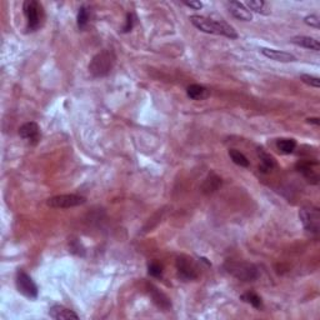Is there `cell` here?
<instances>
[{
	"label": "cell",
	"instance_id": "23",
	"mask_svg": "<svg viewBox=\"0 0 320 320\" xmlns=\"http://www.w3.org/2000/svg\"><path fill=\"white\" fill-rule=\"evenodd\" d=\"M148 274L154 278L161 277V274H163V267H161V264H159V263L152 262L148 265Z\"/></svg>",
	"mask_w": 320,
	"mask_h": 320
},
{
	"label": "cell",
	"instance_id": "7",
	"mask_svg": "<svg viewBox=\"0 0 320 320\" xmlns=\"http://www.w3.org/2000/svg\"><path fill=\"white\" fill-rule=\"evenodd\" d=\"M176 270H178L179 278L184 280V281L197 279L198 275H199L194 260L187 255L178 256V259H176Z\"/></svg>",
	"mask_w": 320,
	"mask_h": 320
},
{
	"label": "cell",
	"instance_id": "3",
	"mask_svg": "<svg viewBox=\"0 0 320 320\" xmlns=\"http://www.w3.org/2000/svg\"><path fill=\"white\" fill-rule=\"evenodd\" d=\"M224 269L232 277L241 281H254L259 278V269L254 264L248 262H235L228 260L224 264Z\"/></svg>",
	"mask_w": 320,
	"mask_h": 320
},
{
	"label": "cell",
	"instance_id": "6",
	"mask_svg": "<svg viewBox=\"0 0 320 320\" xmlns=\"http://www.w3.org/2000/svg\"><path fill=\"white\" fill-rule=\"evenodd\" d=\"M25 16H27L28 29L34 32L40 27L41 16H43V8L35 0H27L23 6Z\"/></svg>",
	"mask_w": 320,
	"mask_h": 320
},
{
	"label": "cell",
	"instance_id": "17",
	"mask_svg": "<svg viewBox=\"0 0 320 320\" xmlns=\"http://www.w3.org/2000/svg\"><path fill=\"white\" fill-rule=\"evenodd\" d=\"M187 94L193 100H201V99H205L209 95V90L203 85L193 84V85L188 86Z\"/></svg>",
	"mask_w": 320,
	"mask_h": 320
},
{
	"label": "cell",
	"instance_id": "20",
	"mask_svg": "<svg viewBox=\"0 0 320 320\" xmlns=\"http://www.w3.org/2000/svg\"><path fill=\"white\" fill-rule=\"evenodd\" d=\"M240 299H241L243 302L250 304L251 307H254L255 309H260V308L263 307L262 298H260V296H259L258 294L253 293V291H248V293L243 294V295L240 296Z\"/></svg>",
	"mask_w": 320,
	"mask_h": 320
},
{
	"label": "cell",
	"instance_id": "28",
	"mask_svg": "<svg viewBox=\"0 0 320 320\" xmlns=\"http://www.w3.org/2000/svg\"><path fill=\"white\" fill-rule=\"evenodd\" d=\"M185 5L189 6V8L194 9V10H200V9L203 8V3H200V1H185Z\"/></svg>",
	"mask_w": 320,
	"mask_h": 320
},
{
	"label": "cell",
	"instance_id": "18",
	"mask_svg": "<svg viewBox=\"0 0 320 320\" xmlns=\"http://www.w3.org/2000/svg\"><path fill=\"white\" fill-rule=\"evenodd\" d=\"M258 155L259 158H260V160H262V166L259 168V170H262L263 173H267V171L272 170V169L274 168L275 166L274 158H273L270 154H268L263 148H259Z\"/></svg>",
	"mask_w": 320,
	"mask_h": 320
},
{
	"label": "cell",
	"instance_id": "10",
	"mask_svg": "<svg viewBox=\"0 0 320 320\" xmlns=\"http://www.w3.org/2000/svg\"><path fill=\"white\" fill-rule=\"evenodd\" d=\"M19 135L22 136L25 140H29L32 143H37L40 138V129L39 125L34 121H29V123L23 124L19 128Z\"/></svg>",
	"mask_w": 320,
	"mask_h": 320
},
{
	"label": "cell",
	"instance_id": "15",
	"mask_svg": "<svg viewBox=\"0 0 320 320\" xmlns=\"http://www.w3.org/2000/svg\"><path fill=\"white\" fill-rule=\"evenodd\" d=\"M149 294H150V296H152L153 302H154L155 304H157L158 307L160 308V309L168 310L169 308L171 307L170 300H169V299L166 298L165 294L161 293V291H160L159 289L155 288L154 285L149 286Z\"/></svg>",
	"mask_w": 320,
	"mask_h": 320
},
{
	"label": "cell",
	"instance_id": "8",
	"mask_svg": "<svg viewBox=\"0 0 320 320\" xmlns=\"http://www.w3.org/2000/svg\"><path fill=\"white\" fill-rule=\"evenodd\" d=\"M16 288H18L19 293H22L23 295L27 296L29 299H35L38 296V286L37 284L33 281L32 278L23 270H19L16 273Z\"/></svg>",
	"mask_w": 320,
	"mask_h": 320
},
{
	"label": "cell",
	"instance_id": "25",
	"mask_svg": "<svg viewBox=\"0 0 320 320\" xmlns=\"http://www.w3.org/2000/svg\"><path fill=\"white\" fill-rule=\"evenodd\" d=\"M300 79H302L305 84L313 86V88H319L320 86V79L317 77H313V75L309 74H303L302 77H300Z\"/></svg>",
	"mask_w": 320,
	"mask_h": 320
},
{
	"label": "cell",
	"instance_id": "9",
	"mask_svg": "<svg viewBox=\"0 0 320 320\" xmlns=\"http://www.w3.org/2000/svg\"><path fill=\"white\" fill-rule=\"evenodd\" d=\"M315 166H318V161H312V160H300L295 165L296 170L302 173L304 178L312 184H318L319 183V175H318Z\"/></svg>",
	"mask_w": 320,
	"mask_h": 320
},
{
	"label": "cell",
	"instance_id": "26",
	"mask_svg": "<svg viewBox=\"0 0 320 320\" xmlns=\"http://www.w3.org/2000/svg\"><path fill=\"white\" fill-rule=\"evenodd\" d=\"M304 22H305V24L309 25V27H313V28H319L320 27V19H319V16L315 15V14H312V15L305 16Z\"/></svg>",
	"mask_w": 320,
	"mask_h": 320
},
{
	"label": "cell",
	"instance_id": "16",
	"mask_svg": "<svg viewBox=\"0 0 320 320\" xmlns=\"http://www.w3.org/2000/svg\"><path fill=\"white\" fill-rule=\"evenodd\" d=\"M291 43L295 44V45L303 46V48L312 49L314 51L320 50V44L317 39L310 37H294L291 39Z\"/></svg>",
	"mask_w": 320,
	"mask_h": 320
},
{
	"label": "cell",
	"instance_id": "13",
	"mask_svg": "<svg viewBox=\"0 0 320 320\" xmlns=\"http://www.w3.org/2000/svg\"><path fill=\"white\" fill-rule=\"evenodd\" d=\"M50 318L55 320H68V319H79V315L74 313L73 310L64 308L63 305H53L49 310Z\"/></svg>",
	"mask_w": 320,
	"mask_h": 320
},
{
	"label": "cell",
	"instance_id": "29",
	"mask_svg": "<svg viewBox=\"0 0 320 320\" xmlns=\"http://www.w3.org/2000/svg\"><path fill=\"white\" fill-rule=\"evenodd\" d=\"M308 123L315 124V125H319L320 119H319V118H309V119H308Z\"/></svg>",
	"mask_w": 320,
	"mask_h": 320
},
{
	"label": "cell",
	"instance_id": "27",
	"mask_svg": "<svg viewBox=\"0 0 320 320\" xmlns=\"http://www.w3.org/2000/svg\"><path fill=\"white\" fill-rule=\"evenodd\" d=\"M133 24H134L133 14H128V15H126V23H125V27H124L123 32H124V33L130 32V30L133 29Z\"/></svg>",
	"mask_w": 320,
	"mask_h": 320
},
{
	"label": "cell",
	"instance_id": "22",
	"mask_svg": "<svg viewBox=\"0 0 320 320\" xmlns=\"http://www.w3.org/2000/svg\"><path fill=\"white\" fill-rule=\"evenodd\" d=\"M89 15H90V13H89V10L86 6H81V8L79 9V11H78V18H77V23H78V27H79V29H83V28H85V25L88 24Z\"/></svg>",
	"mask_w": 320,
	"mask_h": 320
},
{
	"label": "cell",
	"instance_id": "21",
	"mask_svg": "<svg viewBox=\"0 0 320 320\" xmlns=\"http://www.w3.org/2000/svg\"><path fill=\"white\" fill-rule=\"evenodd\" d=\"M229 157L232 158V160L234 161L237 165L243 166V168H248L249 166V160L243 153H240L239 150L237 149H230L229 150Z\"/></svg>",
	"mask_w": 320,
	"mask_h": 320
},
{
	"label": "cell",
	"instance_id": "4",
	"mask_svg": "<svg viewBox=\"0 0 320 320\" xmlns=\"http://www.w3.org/2000/svg\"><path fill=\"white\" fill-rule=\"evenodd\" d=\"M299 219L305 230L318 234L320 229V211L315 206H305L299 211Z\"/></svg>",
	"mask_w": 320,
	"mask_h": 320
},
{
	"label": "cell",
	"instance_id": "2",
	"mask_svg": "<svg viewBox=\"0 0 320 320\" xmlns=\"http://www.w3.org/2000/svg\"><path fill=\"white\" fill-rule=\"evenodd\" d=\"M117 56L112 50H102L93 56L89 64V72L93 77L103 78L107 77L114 68Z\"/></svg>",
	"mask_w": 320,
	"mask_h": 320
},
{
	"label": "cell",
	"instance_id": "14",
	"mask_svg": "<svg viewBox=\"0 0 320 320\" xmlns=\"http://www.w3.org/2000/svg\"><path fill=\"white\" fill-rule=\"evenodd\" d=\"M220 187H222V178L218 174L214 173V171H211L205 178L203 184H201V192L204 194H213Z\"/></svg>",
	"mask_w": 320,
	"mask_h": 320
},
{
	"label": "cell",
	"instance_id": "12",
	"mask_svg": "<svg viewBox=\"0 0 320 320\" xmlns=\"http://www.w3.org/2000/svg\"><path fill=\"white\" fill-rule=\"evenodd\" d=\"M228 8H229V11L233 14V16L239 20H243V22H250L253 19V14H251L250 10L245 8V5L239 1H230L228 3Z\"/></svg>",
	"mask_w": 320,
	"mask_h": 320
},
{
	"label": "cell",
	"instance_id": "5",
	"mask_svg": "<svg viewBox=\"0 0 320 320\" xmlns=\"http://www.w3.org/2000/svg\"><path fill=\"white\" fill-rule=\"evenodd\" d=\"M85 201L86 199L84 197H81V195L64 194L49 198L46 204H48L50 208L54 209H69L78 205H81V204H84Z\"/></svg>",
	"mask_w": 320,
	"mask_h": 320
},
{
	"label": "cell",
	"instance_id": "24",
	"mask_svg": "<svg viewBox=\"0 0 320 320\" xmlns=\"http://www.w3.org/2000/svg\"><path fill=\"white\" fill-rule=\"evenodd\" d=\"M246 5L251 9V10L256 11V13H263L265 14L264 8H265V3L263 0H250L246 3Z\"/></svg>",
	"mask_w": 320,
	"mask_h": 320
},
{
	"label": "cell",
	"instance_id": "11",
	"mask_svg": "<svg viewBox=\"0 0 320 320\" xmlns=\"http://www.w3.org/2000/svg\"><path fill=\"white\" fill-rule=\"evenodd\" d=\"M262 54L264 56H267L270 60H275V62L280 63H290L295 62L296 58L290 53H286V51L277 50V49H269V48H262L260 49Z\"/></svg>",
	"mask_w": 320,
	"mask_h": 320
},
{
	"label": "cell",
	"instance_id": "1",
	"mask_svg": "<svg viewBox=\"0 0 320 320\" xmlns=\"http://www.w3.org/2000/svg\"><path fill=\"white\" fill-rule=\"evenodd\" d=\"M190 22L195 28H198V29L204 33H208V34L224 35V37L230 38V39H237L238 38L234 28L228 24V23L223 22V20L215 22L213 19L206 18V16L192 15L190 16Z\"/></svg>",
	"mask_w": 320,
	"mask_h": 320
},
{
	"label": "cell",
	"instance_id": "19",
	"mask_svg": "<svg viewBox=\"0 0 320 320\" xmlns=\"http://www.w3.org/2000/svg\"><path fill=\"white\" fill-rule=\"evenodd\" d=\"M277 147L283 154H291L296 148V142L294 139H279Z\"/></svg>",
	"mask_w": 320,
	"mask_h": 320
}]
</instances>
